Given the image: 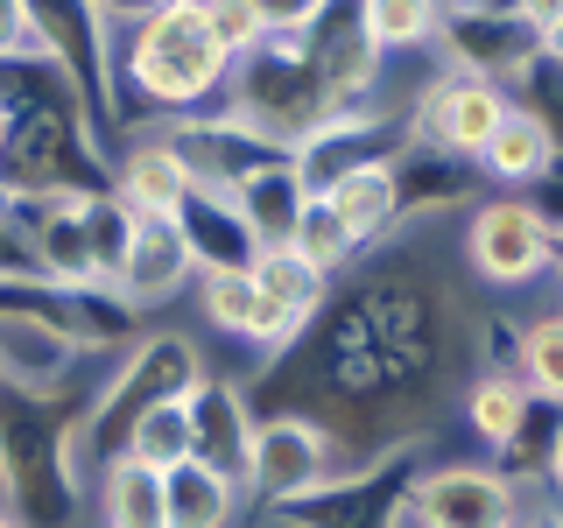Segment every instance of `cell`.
<instances>
[{
    "label": "cell",
    "instance_id": "obj_24",
    "mask_svg": "<svg viewBox=\"0 0 563 528\" xmlns=\"http://www.w3.org/2000/svg\"><path fill=\"white\" fill-rule=\"evenodd\" d=\"M289 246H303V254H310V261H317V268H324L331 282H339V275L352 268V261L366 254V240L352 233L339 211H331V198H310V205H303V219H296V240H289Z\"/></svg>",
    "mask_w": 563,
    "mask_h": 528
},
{
    "label": "cell",
    "instance_id": "obj_36",
    "mask_svg": "<svg viewBox=\"0 0 563 528\" xmlns=\"http://www.w3.org/2000/svg\"><path fill=\"white\" fill-rule=\"evenodd\" d=\"M0 528H22V515H14V507H0Z\"/></svg>",
    "mask_w": 563,
    "mask_h": 528
},
{
    "label": "cell",
    "instance_id": "obj_33",
    "mask_svg": "<svg viewBox=\"0 0 563 528\" xmlns=\"http://www.w3.org/2000/svg\"><path fill=\"white\" fill-rule=\"evenodd\" d=\"M515 528H563V515H556V507H536V515L521 507V521H515Z\"/></svg>",
    "mask_w": 563,
    "mask_h": 528
},
{
    "label": "cell",
    "instance_id": "obj_6",
    "mask_svg": "<svg viewBox=\"0 0 563 528\" xmlns=\"http://www.w3.org/2000/svg\"><path fill=\"white\" fill-rule=\"evenodd\" d=\"M550 246H556V219L536 198H486L465 226V261L493 289H528V282H542L550 275Z\"/></svg>",
    "mask_w": 563,
    "mask_h": 528
},
{
    "label": "cell",
    "instance_id": "obj_4",
    "mask_svg": "<svg viewBox=\"0 0 563 528\" xmlns=\"http://www.w3.org/2000/svg\"><path fill=\"white\" fill-rule=\"evenodd\" d=\"M339 430L317 422L303 409H268L254 416V444H246V493H261L268 507H289L317 493L324 480H339Z\"/></svg>",
    "mask_w": 563,
    "mask_h": 528
},
{
    "label": "cell",
    "instance_id": "obj_18",
    "mask_svg": "<svg viewBox=\"0 0 563 528\" xmlns=\"http://www.w3.org/2000/svg\"><path fill=\"white\" fill-rule=\"evenodd\" d=\"M317 198H331V211H339V219H345L366 246L387 240V233L401 226V184H395V163L352 169V176H339L331 190H317Z\"/></svg>",
    "mask_w": 563,
    "mask_h": 528
},
{
    "label": "cell",
    "instance_id": "obj_35",
    "mask_svg": "<svg viewBox=\"0 0 563 528\" xmlns=\"http://www.w3.org/2000/svg\"><path fill=\"white\" fill-rule=\"evenodd\" d=\"M550 275L563 282V226H556V246H550Z\"/></svg>",
    "mask_w": 563,
    "mask_h": 528
},
{
    "label": "cell",
    "instance_id": "obj_22",
    "mask_svg": "<svg viewBox=\"0 0 563 528\" xmlns=\"http://www.w3.org/2000/svg\"><path fill=\"white\" fill-rule=\"evenodd\" d=\"M128 458H141L148 472H169L184 465V458H198V430H190V402H155V409L134 416L128 444H120Z\"/></svg>",
    "mask_w": 563,
    "mask_h": 528
},
{
    "label": "cell",
    "instance_id": "obj_13",
    "mask_svg": "<svg viewBox=\"0 0 563 528\" xmlns=\"http://www.w3.org/2000/svg\"><path fill=\"white\" fill-rule=\"evenodd\" d=\"M233 205H240L254 246H289L296 240V219H303V205H310V184L296 176V155H282V163L254 169L246 184H233Z\"/></svg>",
    "mask_w": 563,
    "mask_h": 528
},
{
    "label": "cell",
    "instance_id": "obj_26",
    "mask_svg": "<svg viewBox=\"0 0 563 528\" xmlns=\"http://www.w3.org/2000/svg\"><path fill=\"white\" fill-rule=\"evenodd\" d=\"M205 14H211V35H219V50L225 57H254L261 43H268V29H261V14L246 8V0H205Z\"/></svg>",
    "mask_w": 563,
    "mask_h": 528
},
{
    "label": "cell",
    "instance_id": "obj_21",
    "mask_svg": "<svg viewBox=\"0 0 563 528\" xmlns=\"http://www.w3.org/2000/svg\"><path fill=\"white\" fill-rule=\"evenodd\" d=\"M78 219H85V261H92V282H99L106 296H113L120 268H128V246H134L141 211H128V205L113 198V190H99V198H85V205H78Z\"/></svg>",
    "mask_w": 563,
    "mask_h": 528
},
{
    "label": "cell",
    "instance_id": "obj_31",
    "mask_svg": "<svg viewBox=\"0 0 563 528\" xmlns=\"http://www.w3.org/2000/svg\"><path fill=\"white\" fill-rule=\"evenodd\" d=\"M515 0H444V14H507Z\"/></svg>",
    "mask_w": 563,
    "mask_h": 528
},
{
    "label": "cell",
    "instance_id": "obj_3",
    "mask_svg": "<svg viewBox=\"0 0 563 528\" xmlns=\"http://www.w3.org/2000/svg\"><path fill=\"white\" fill-rule=\"evenodd\" d=\"M43 64L70 85V99L92 113V128H120V85H113V43L120 29L106 22L92 0H22Z\"/></svg>",
    "mask_w": 563,
    "mask_h": 528
},
{
    "label": "cell",
    "instance_id": "obj_17",
    "mask_svg": "<svg viewBox=\"0 0 563 528\" xmlns=\"http://www.w3.org/2000/svg\"><path fill=\"white\" fill-rule=\"evenodd\" d=\"M92 480H99V528H163V472L113 451Z\"/></svg>",
    "mask_w": 563,
    "mask_h": 528
},
{
    "label": "cell",
    "instance_id": "obj_11",
    "mask_svg": "<svg viewBox=\"0 0 563 528\" xmlns=\"http://www.w3.org/2000/svg\"><path fill=\"white\" fill-rule=\"evenodd\" d=\"M190 163L176 155V141L155 128L148 141H128L120 148V163H113V198L128 205V211H141V219H176V205L190 198Z\"/></svg>",
    "mask_w": 563,
    "mask_h": 528
},
{
    "label": "cell",
    "instance_id": "obj_8",
    "mask_svg": "<svg viewBox=\"0 0 563 528\" xmlns=\"http://www.w3.org/2000/svg\"><path fill=\"white\" fill-rule=\"evenodd\" d=\"M190 282H198V261H190L176 219H141L134 246H128V268H120V282H113V304L128 317H148V310L176 304Z\"/></svg>",
    "mask_w": 563,
    "mask_h": 528
},
{
    "label": "cell",
    "instance_id": "obj_20",
    "mask_svg": "<svg viewBox=\"0 0 563 528\" xmlns=\"http://www.w3.org/2000/svg\"><path fill=\"white\" fill-rule=\"evenodd\" d=\"M352 14L380 57L437 50V35H444V0H352Z\"/></svg>",
    "mask_w": 563,
    "mask_h": 528
},
{
    "label": "cell",
    "instance_id": "obj_38",
    "mask_svg": "<svg viewBox=\"0 0 563 528\" xmlns=\"http://www.w3.org/2000/svg\"><path fill=\"white\" fill-rule=\"evenodd\" d=\"M324 8H339V0H324Z\"/></svg>",
    "mask_w": 563,
    "mask_h": 528
},
{
    "label": "cell",
    "instance_id": "obj_30",
    "mask_svg": "<svg viewBox=\"0 0 563 528\" xmlns=\"http://www.w3.org/2000/svg\"><path fill=\"white\" fill-rule=\"evenodd\" d=\"M92 8H99V14H106L113 29H128V22H141V14L155 8V0H92Z\"/></svg>",
    "mask_w": 563,
    "mask_h": 528
},
{
    "label": "cell",
    "instance_id": "obj_16",
    "mask_svg": "<svg viewBox=\"0 0 563 528\" xmlns=\"http://www.w3.org/2000/svg\"><path fill=\"white\" fill-rule=\"evenodd\" d=\"M465 422H472V437H479L486 451H515L521 437H528V422H536V395L521 387L515 366H493V374L472 381Z\"/></svg>",
    "mask_w": 563,
    "mask_h": 528
},
{
    "label": "cell",
    "instance_id": "obj_19",
    "mask_svg": "<svg viewBox=\"0 0 563 528\" xmlns=\"http://www.w3.org/2000/svg\"><path fill=\"white\" fill-rule=\"evenodd\" d=\"M246 275H254V289L268 296V304H282L289 317H303V324H317V310L331 304V275L317 268L303 246H261Z\"/></svg>",
    "mask_w": 563,
    "mask_h": 528
},
{
    "label": "cell",
    "instance_id": "obj_12",
    "mask_svg": "<svg viewBox=\"0 0 563 528\" xmlns=\"http://www.w3.org/2000/svg\"><path fill=\"white\" fill-rule=\"evenodd\" d=\"M190 430H198V458H205V465L246 486V444H254V409H246V387L205 381L198 395H190Z\"/></svg>",
    "mask_w": 563,
    "mask_h": 528
},
{
    "label": "cell",
    "instance_id": "obj_25",
    "mask_svg": "<svg viewBox=\"0 0 563 528\" xmlns=\"http://www.w3.org/2000/svg\"><path fill=\"white\" fill-rule=\"evenodd\" d=\"M190 289H198V310H205L211 331H225V339H246V324H254V310H261L254 275H246V268H225V275H198Z\"/></svg>",
    "mask_w": 563,
    "mask_h": 528
},
{
    "label": "cell",
    "instance_id": "obj_32",
    "mask_svg": "<svg viewBox=\"0 0 563 528\" xmlns=\"http://www.w3.org/2000/svg\"><path fill=\"white\" fill-rule=\"evenodd\" d=\"M550 486L563 493V416H556V430H550Z\"/></svg>",
    "mask_w": 563,
    "mask_h": 528
},
{
    "label": "cell",
    "instance_id": "obj_29",
    "mask_svg": "<svg viewBox=\"0 0 563 528\" xmlns=\"http://www.w3.org/2000/svg\"><path fill=\"white\" fill-rule=\"evenodd\" d=\"M507 14H515V22H521V29H528V35L542 43V35H550V29L563 22V0H515Z\"/></svg>",
    "mask_w": 563,
    "mask_h": 528
},
{
    "label": "cell",
    "instance_id": "obj_15",
    "mask_svg": "<svg viewBox=\"0 0 563 528\" xmlns=\"http://www.w3.org/2000/svg\"><path fill=\"white\" fill-rule=\"evenodd\" d=\"M563 163V148H556V134L542 128L536 113H521V106H507V120H500V134L479 148V169L493 176V184H507V190H528V184H542Z\"/></svg>",
    "mask_w": 563,
    "mask_h": 528
},
{
    "label": "cell",
    "instance_id": "obj_34",
    "mask_svg": "<svg viewBox=\"0 0 563 528\" xmlns=\"http://www.w3.org/2000/svg\"><path fill=\"white\" fill-rule=\"evenodd\" d=\"M542 64H556V70H563V22L542 35Z\"/></svg>",
    "mask_w": 563,
    "mask_h": 528
},
{
    "label": "cell",
    "instance_id": "obj_23",
    "mask_svg": "<svg viewBox=\"0 0 563 528\" xmlns=\"http://www.w3.org/2000/svg\"><path fill=\"white\" fill-rule=\"evenodd\" d=\"M515 374H521V387L536 402L563 409V310H542L515 339Z\"/></svg>",
    "mask_w": 563,
    "mask_h": 528
},
{
    "label": "cell",
    "instance_id": "obj_7",
    "mask_svg": "<svg viewBox=\"0 0 563 528\" xmlns=\"http://www.w3.org/2000/svg\"><path fill=\"white\" fill-rule=\"evenodd\" d=\"M409 521L416 528H515L521 521V486L493 465L444 458V465L409 480Z\"/></svg>",
    "mask_w": 563,
    "mask_h": 528
},
{
    "label": "cell",
    "instance_id": "obj_9",
    "mask_svg": "<svg viewBox=\"0 0 563 528\" xmlns=\"http://www.w3.org/2000/svg\"><path fill=\"white\" fill-rule=\"evenodd\" d=\"M78 360H92L64 324L35 310H0V381L22 387V395H57L78 374Z\"/></svg>",
    "mask_w": 563,
    "mask_h": 528
},
{
    "label": "cell",
    "instance_id": "obj_28",
    "mask_svg": "<svg viewBox=\"0 0 563 528\" xmlns=\"http://www.w3.org/2000/svg\"><path fill=\"white\" fill-rule=\"evenodd\" d=\"M22 57H43L35 29H29V8L22 0H0V64H22Z\"/></svg>",
    "mask_w": 563,
    "mask_h": 528
},
{
    "label": "cell",
    "instance_id": "obj_2",
    "mask_svg": "<svg viewBox=\"0 0 563 528\" xmlns=\"http://www.w3.org/2000/svg\"><path fill=\"white\" fill-rule=\"evenodd\" d=\"M205 381H211V374H205L198 339H184V331H148V339H134V345L113 360V374H106L99 402H92V409H85V422H78V465L99 472L106 458L128 444V430H134L141 409H155V402H190Z\"/></svg>",
    "mask_w": 563,
    "mask_h": 528
},
{
    "label": "cell",
    "instance_id": "obj_5",
    "mask_svg": "<svg viewBox=\"0 0 563 528\" xmlns=\"http://www.w3.org/2000/svg\"><path fill=\"white\" fill-rule=\"evenodd\" d=\"M507 99L500 85L486 78H465V70H437L430 85L416 92L409 120H401V134H409V148H430V155H451V163H479V148L493 134H500L507 120Z\"/></svg>",
    "mask_w": 563,
    "mask_h": 528
},
{
    "label": "cell",
    "instance_id": "obj_14",
    "mask_svg": "<svg viewBox=\"0 0 563 528\" xmlns=\"http://www.w3.org/2000/svg\"><path fill=\"white\" fill-rule=\"evenodd\" d=\"M240 501H246V486L211 472L205 458H184V465L163 472V528H233Z\"/></svg>",
    "mask_w": 563,
    "mask_h": 528
},
{
    "label": "cell",
    "instance_id": "obj_10",
    "mask_svg": "<svg viewBox=\"0 0 563 528\" xmlns=\"http://www.w3.org/2000/svg\"><path fill=\"white\" fill-rule=\"evenodd\" d=\"M176 233H184L198 275H225V268H254V233H246L233 190H211V184H190V198L176 205Z\"/></svg>",
    "mask_w": 563,
    "mask_h": 528
},
{
    "label": "cell",
    "instance_id": "obj_37",
    "mask_svg": "<svg viewBox=\"0 0 563 528\" xmlns=\"http://www.w3.org/2000/svg\"><path fill=\"white\" fill-rule=\"evenodd\" d=\"M0 148H8V99H0Z\"/></svg>",
    "mask_w": 563,
    "mask_h": 528
},
{
    "label": "cell",
    "instance_id": "obj_27",
    "mask_svg": "<svg viewBox=\"0 0 563 528\" xmlns=\"http://www.w3.org/2000/svg\"><path fill=\"white\" fill-rule=\"evenodd\" d=\"M246 8L261 14L268 35H296V29H310L317 14H324V0H246Z\"/></svg>",
    "mask_w": 563,
    "mask_h": 528
},
{
    "label": "cell",
    "instance_id": "obj_1",
    "mask_svg": "<svg viewBox=\"0 0 563 528\" xmlns=\"http://www.w3.org/2000/svg\"><path fill=\"white\" fill-rule=\"evenodd\" d=\"M225 78H233V57L211 35L205 0H155L113 43V85H128V99L163 120L219 106Z\"/></svg>",
    "mask_w": 563,
    "mask_h": 528
}]
</instances>
